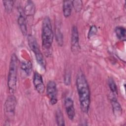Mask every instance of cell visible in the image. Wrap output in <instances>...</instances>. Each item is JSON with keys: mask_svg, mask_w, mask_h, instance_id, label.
<instances>
[{"mask_svg": "<svg viewBox=\"0 0 126 126\" xmlns=\"http://www.w3.org/2000/svg\"><path fill=\"white\" fill-rule=\"evenodd\" d=\"M33 83L36 91L40 94L44 93L45 86L43 83V80L40 74L35 72L33 76Z\"/></svg>", "mask_w": 126, "mask_h": 126, "instance_id": "8", "label": "cell"}, {"mask_svg": "<svg viewBox=\"0 0 126 126\" xmlns=\"http://www.w3.org/2000/svg\"><path fill=\"white\" fill-rule=\"evenodd\" d=\"M55 117H56V122L57 123L58 126H65L63 116L60 109H58L57 110L56 112Z\"/></svg>", "mask_w": 126, "mask_h": 126, "instance_id": "16", "label": "cell"}, {"mask_svg": "<svg viewBox=\"0 0 126 126\" xmlns=\"http://www.w3.org/2000/svg\"><path fill=\"white\" fill-rule=\"evenodd\" d=\"M115 33L119 39L121 40H125L126 30L124 27L121 26L117 27L115 29Z\"/></svg>", "mask_w": 126, "mask_h": 126, "instance_id": "14", "label": "cell"}, {"mask_svg": "<svg viewBox=\"0 0 126 126\" xmlns=\"http://www.w3.org/2000/svg\"><path fill=\"white\" fill-rule=\"evenodd\" d=\"M3 6L5 11L7 13H10L13 9L14 5V1L13 0H3Z\"/></svg>", "mask_w": 126, "mask_h": 126, "instance_id": "18", "label": "cell"}, {"mask_svg": "<svg viewBox=\"0 0 126 126\" xmlns=\"http://www.w3.org/2000/svg\"><path fill=\"white\" fill-rule=\"evenodd\" d=\"M97 32V28L95 26H92L90 27V30L89 31V33L88 34V38H91L95 35Z\"/></svg>", "mask_w": 126, "mask_h": 126, "instance_id": "22", "label": "cell"}, {"mask_svg": "<svg viewBox=\"0 0 126 126\" xmlns=\"http://www.w3.org/2000/svg\"><path fill=\"white\" fill-rule=\"evenodd\" d=\"M71 49L74 54H77L80 51L79 33L76 26H73L71 30Z\"/></svg>", "mask_w": 126, "mask_h": 126, "instance_id": "7", "label": "cell"}, {"mask_svg": "<svg viewBox=\"0 0 126 126\" xmlns=\"http://www.w3.org/2000/svg\"><path fill=\"white\" fill-rule=\"evenodd\" d=\"M54 39L51 23L48 17H45L42 22L41 39L42 45L46 54H49Z\"/></svg>", "mask_w": 126, "mask_h": 126, "instance_id": "2", "label": "cell"}, {"mask_svg": "<svg viewBox=\"0 0 126 126\" xmlns=\"http://www.w3.org/2000/svg\"><path fill=\"white\" fill-rule=\"evenodd\" d=\"M72 5L76 12H79L82 7V1L80 0H73Z\"/></svg>", "mask_w": 126, "mask_h": 126, "instance_id": "20", "label": "cell"}, {"mask_svg": "<svg viewBox=\"0 0 126 126\" xmlns=\"http://www.w3.org/2000/svg\"><path fill=\"white\" fill-rule=\"evenodd\" d=\"M111 103L114 115L119 117L122 114V108L115 95L111 98Z\"/></svg>", "mask_w": 126, "mask_h": 126, "instance_id": "11", "label": "cell"}, {"mask_svg": "<svg viewBox=\"0 0 126 126\" xmlns=\"http://www.w3.org/2000/svg\"><path fill=\"white\" fill-rule=\"evenodd\" d=\"M16 105V97L13 94H11L7 97L4 104V111L8 117H12L14 114Z\"/></svg>", "mask_w": 126, "mask_h": 126, "instance_id": "6", "label": "cell"}, {"mask_svg": "<svg viewBox=\"0 0 126 126\" xmlns=\"http://www.w3.org/2000/svg\"><path fill=\"white\" fill-rule=\"evenodd\" d=\"M21 68L27 75H30L32 70V63L30 61L23 62L21 64Z\"/></svg>", "mask_w": 126, "mask_h": 126, "instance_id": "15", "label": "cell"}, {"mask_svg": "<svg viewBox=\"0 0 126 126\" xmlns=\"http://www.w3.org/2000/svg\"><path fill=\"white\" fill-rule=\"evenodd\" d=\"M108 84L109 88L111 91L112 92V93L114 95L117 94H118L117 87L113 79L111 77L109 78L108 80Z\"/></svg>", "mask_w": 126, "mask_h": 126, "instance_id": "17", "label": "cell"}, {"mask_svg": "<svg viewBox=\"0 0 126 126\" xmlns=\"http://www.w3.org/2000/svg\"><path fill=\"white\" fill-rule=\"evenodd\" d=\"M72 7L73 5L72 0L63 1V11L64 17L68 18L71 15Z\"/></svg>", "mask_w": 126, "mask_h": 126, "instance_id": "13", "label": "cell"}, {"mask_svg": "<svg viewBox=\"0 0 126 126\" xmlns=\"http://www.w3.org/2000/svg\"><path fill=\"white\" fill-rule=\"evenodd\" d=\"M28 42L30 49L33 52L35 55L37 63L42 67L45 68L46 62L35 38L32 35H29L28 37Z\"/></svg>", "mask_w": 126, "mask_h": 126, "instance_id": "4", "label": "cell"}, {"mask_svg": "<svg viewBox=\"0 0 126 126\" xmlns=\"http://www.w3.org/2000/svg\"><path fill=\"white\" fill-rule=\"evenodd\" d=\"M56 38L59 45L62 46L63 44V37L60 29L59 28H56Z\"/></svg>", "mask_w": 126, "mask_h": 126, "instance_id": "19", "label": "cell"}, {"mask_svg": "<svg viewBox=\"0 0 126 126\" xmlns=\"http://www.w3.org/2000/svg\"><path fill=\"white\" fill-rule=\"evenodd\" d=\"M46 94L50 103L55 105L58 101V91L56 83L53 81H49L46 86Z\"/></svg>", "mask_w": 126, "mask_h": 126, "instance_id": "5", "label": "cell"}, {"mask_svg": "<svg viewBox=\"0 0 126 126\" xmlns=\"http://www.w3.org/2000/svg\"><path fill=\"white\" fill-rule=\"evenodd\" d=\"M64 105L68 118L70 120H73L75 116V111L72 99L70 97H66L64 100Z\"/></svg>", "mask_w": 126, "mask_h": 126, "instance_id": "9", "label": "cell"}, {"mask_svg": "<svg viewBox=\"0 0 126 126\" xmlns=\"http://www.w3.org/2000/svg\"><path fill=\"white\" fill-rule=\"evenodd\" d=\"M76 85L81 110L83 112L88 113L91 102L90 91L86 77L81 71H79L77 73Z\"/></svg>", "mask_w": 126, "mask_h": 126, "instance_id": "1", "label": "cell"}, {"mask_svg": "<svg viewBox=\"0 0 126 126\" xmlns=\"http://www.w3.org/2000/svg\"><path fill=\"white\" fill-rule=\"evenodd\" d=\"M23 10L26 16H33L35 11V7L33 2L31 0L27 1Z\"/></svg>", "mask_w": 126, "mask_h": 126, "instance_id": "12", "label": "cell"}, {"mask_svg": "<svg viewBox=\"0 0 126 126\" xmlns=\"http://www.w3.org/2000/svg\"><path fill=\"white\" fill-rule=\"evenodd\" d=\"M71 74L69 71H66L64 76V83L66 86H69L71 83Z\"/></svg>", "mask_w": 126, "mask_h": 126, "instance_id": "21", "label": "cell"}, {"mask_svg": "<svg viewBox=\"0 0 126 126\" xmlns=\"http://www.w3.org/2000/svg\"><path fill=\"white\" fill-rule=\"evenodd\" d=\"M17 66V58L16 55L13 54L11 56L7 77V86L11 94H13L16 89Z\"/></svg>", "mask_w": 126, "mask_h": 126, "instance_id": "3", "label": "cell"}, {"mask_svg": "<svg viewBox=\"0 0 126 126\" xmlns=\"http://www.w3.org/2000/svg\"><path fill=\"white\" fill-rule=\"evenodd\" d=\"M18 23L22 34L26 35L27 34V27L26 19V16L24 14V10H20L19 15L18 18Z\"/></svg>", "mask_w": 126, "mask_h": 126, "instance_id": "10", "label": "cell"}]
</instances>
